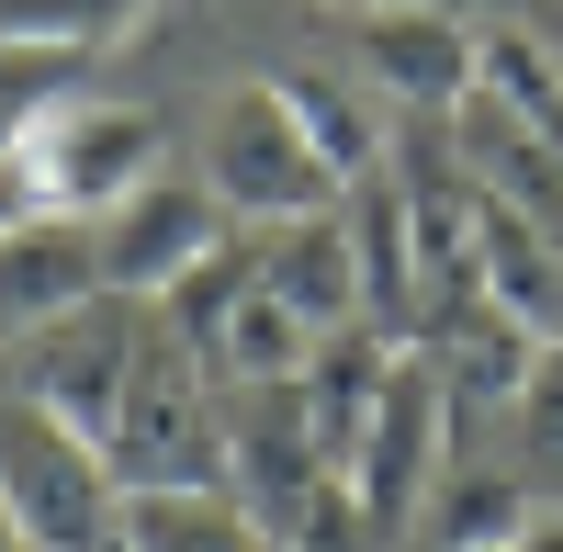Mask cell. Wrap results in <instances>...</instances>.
Returning a JSON list of instances; mask_svg holds the SVG:
<instances>
[{
  "label": "cell",
  "mask_w": 563,
  "mask_h": 552,
  "mask_svg": "<svg viewBox=\"0 0 563 552\" xmlns=\"http://www.w3.org/2000/svg\"><path fill=\"white\" fill-rule=\"evenodd\" d=\"M23 395L102 451V474L124 496H180V485H225V395L192 350L169 339L158 305L135 294H90L57 316L45 339H23Z\"/></svg>",
  "instance_id": "6da1fadb"
},
{
  "label": "cell",
  "mask_w": 563,
  "mask_h": 552,
  "mask_svg": "<svg viewBox=\"0 0 563 552\" xmlns=\"http://www.w3.org/2000/svg\"><path fill=\"white\" fill-rule=\"evenodd\" d=\"M203 192H214V214H238L249 238H271V225L339 214L350 180L316 158V135L294 124V102H282L271 79H238V90H214V124H203Z\"/></svg>",
  "instance_id": "7a4b0ae2"
},
{
  "label": "cell",
  "mask_w": 563,
  "mask_h": 552,
  "mask_svg": "<svg viewBox=\"0 0 563 552\" xmlns=\"http://www.w3.org/2000/svg\"><path fill=\"white\" fill-rule=\"evenodd\" d=\"M0 496H12L34 552H102L124 530V485L102 474V451H90L57 406H34L23 384L0 395Z\"/></svg>",
  "instance_id": "3957f363"
},
{
  "label": "cell",
  "mask_w": 563,
  "mask_h": 552,
  "mask_svg": "<svg viewBox=\"0 0 563 552\" xmlns=\"http://www.w3.org/2000/svg\"><path fill=\"white\" fill-rule=\"evenodd\" d=\"M440 474H451V395L429 373V350H395L384 406H372V429L350 451V508H361V530L384 541V552H406L417 519H429V496H440Z\"/></svg>",
  "instance_id": "277c9868"
},
{
  "label": "cell",
  "mask_w": 563,
  "mask_h": 552,
  "mask_svg": "<svg viewBox=\"0 0 563 552\" xmlns=\"http://www.w3.org/2000/svg\"><path fill=\"white\" fill-rule=\"evenodd\" d=\"M158 169H169V124L147 102H68V113H45L34 147H23L34 214H79V225H102L113 203H135Z\"/></svg>",
  "instance_id": "5b68a950"
},
{
  "label": "cell",
  "mask_w": 563,
  "mask_h": 552,
  "mask_svg": "<svg viewBox=\"0 0 563 552\" xmlns=\"http://www.w3.org/2000/svg\"><path fill=\"white\" fill-rule=\"evenodd\" d=\"M225 395V496L271 530V541H294L305 508L339 474H327V451H316V406H305V373L294 384H214Z\"/></svg>",
  "instance_id": "8992f818"
},
{
  "label": "cell",
  "mask_w": 563,
  "mask_h": 552,
  "mask_svg": "<svg viewBox=\"0 0 563 552\" xmlns=\"http://www.w3.org/2000/svg\"><path fill=\"white\" fill-rule=\"evenodd\" d=\"M417 350H429V373H440V395H451V429H462V418H507L519 384L541 373V339L474 283V271L417 305Z\"/></svg>",
  "instance_id": "52a82bcc"
},
{
  "label": "cell",
  "mask_w": 563,
  "mask_h": 552,
  "mask_svg": "<svg viewBox=\"0 0 563 552\" xmlns=\"http://www.w3.org/2000/svg\"><path fill=\"white\" fill-rule=\"evenodd\" d=\"M90 238H102V294H135V305H169L180 283H192V271L238 238V225L214 214V192L203 180H147V192L135 203H113L102 225H90Z\"/></svg>",
  "instance_id": "ba28073f"
},
{
  "label": "cell",
  "mask_w": 563,
  "mask_h": 552,
  "mask_svg": "<svg viewBox=\"0 0 563 552\" xmlns=\"http://www.w3.org/2000/svg\"><path fill=\"white\" fill-rule=\"evenodd\" d=\"M474 45H485V23H462V12H350V57L384 79L417 124H451L462 113Z\"/></svg>",
  "instance_id": "9c48e42d"
},
{
  "label": "cell",
  "mask_w": 563,
  "mask_h": 552,
  "mask_svg": "<svg viewBox=\"0 0 563 552\" xmlns=\"http://www.w3.org/2000/svg\"><path fill=\"white\" fill-rule=\"evenodd\" d=\"M90 294H102V238L79 214H23L0 238V339H45Z\"/></svg>",
  "instance_id": "30bf717a"
},
{
  "label": "cell",
  "mask_w": 563,
  "mask_h": 552,
  "mask_svg": "<svg viewBox=\"0 0 563 552\" xmlns=\"http://www.w3.org/2000/svg\"><path fill=\"white\" fill-rule=\"evenodd\" d=\"M271 294L305 316V339L327 350L339 328H361V260H350V214H305V225H271L260 238Z\"/></svg>",
  "instance_id": "8fae6325"
},
{
  "label": "cell",
  "mask_w": 563,
  "mask_h": 552,
  "mask_svg": "<svg viewBox=\"0 0 563 552\" xmlns=\"http://www.w3.org/2000/svg\"><path fill=\"white\" fill-rule=\"evenodd\" d=\"M530 519H541V496L507 463H462V474H440V496H429V519H417L406 552H519Z\"/></svg>",
  "instance_id": "7c38bea8"
},
{
  "label": "cell",
  "mask_w": 563,
  "mask_h": 552,
  "mask_svg": "<svg viewBox=\"0 0 563 552\" xmlns=\"http://www.w3.org/2000/svg\"><path fill=\"white\" fill-rule=\"evenodd\" d=\"M135 552H282L225 485H180V496H124V530Z\"/></svg>",
  "instance_id": "4fadbf2b"
},
{
  "label": "cell",
  "mask_w": 563,
  "mask_h": 552,
  "mask_svg": "<svg viewBox=\"0 0 563 552\" xmlns=\"http://www.w3.org/2000/svg\"><path fill=\"white\" fill-rule=\"evenodd\" d=\"M90 45H0V158H23L45 113L90 102Z\"/></svg>",
  "instance_id": "5bb4252c"
},
{
  "label": "cell",
  "mask_w": 563,
  "mask_h": 552,
  "mask_svg": "<svg viewBox=\"0 0 563 552\" xmlns=\"http://www.w3.org/2000/svg\"><path fill=\"white\" fill-rule=\"evenodd\" d=\"M271 90H282V102H294V124L316 135V158L339 169V180H361V169H384V124H372V113L350 102L339 79H316V68H271Z\"/></svg>",
  "instance_id": "9a60e30c"
},
{
  "label": "cell",
  "mask_w": 563,
  "mask_h": 552,
  "mask_svg": "<svg viewBox=\"0 0 563 552\" xmlns=\"http://www.w3.org/2000/svg\"><path fill=\"white\" fill-rule=\"evenodd\" d=\"M507 474H519L541 508H563V339L541 350V373L507 406Z\"/></svg>",
  "instance_id": "2e32d148"
},
{
  "label": "cell",
  "mask_w": 563,
  "mask_h": 552,
  "mask_svg": "<svg viewBox=\"0 0 563 552\" xmlns=\"http://www.w3.org/2000/svg\"><path fill=\"white\" fill-rule=\"evenodd\" d=\"M135 23H147V0H0V45H90V57H113Z\"/></svg>",
  "instance_id": "e0dca14e"
},
{
  "label": "cell",
  "mask_w": 563,
  "mask_h": 552,
  "mask_svg": "<svg viewBox=\"0 0 563 552\" xmlns=\"http://www.w3.org/2000/svg\"><path fill=\"white\" fill-rule=\"evenodd\" d=\"M339 12H462V23H563L552 0H339Z\"/></svg>",
  "instance_id": "ac0fdd59"
},
{
  "label": "cell",
  "mask_w": 563,
  "mask_h": 552,
  "mask_svg": "<svg viewBox=\"0 0 563 552\" xmlns=\"http://www.w3.org/2000/svg\"><path fill=\"white\" fill-rule=\"evenodd\" d=\"M23 214H34V180H23V158H0V238H12Z\"/></svg>",
  "instance_id": "d6986e66"
},
{
  "label": "cell",
  "mask_w": 563,
  "mask_h": 552,
  "mask_svg": "<svg viewBox=\"0 0 563 552\" xmlns=\"http://www.w3.org/2000/svg\"><path fill=\"white\" fill-rule=\"evenodd\" d=\"M519 552H563V508H541V519H530V541H519Z\"/></svg>",
  "instance_id": "ffe728a7"
},
{
  "label": "cell",
  "mask_w": 563,
  "mask_h": 552,
  "mask_svg": "<svg viewBox=\"0 0 563 552\" xmlns=\"http://www.w3.org/2000/svg\"><path fill=\"white\" fill-rule=\"evenodd\" d=\"M0 552H34V541H23V519H12V496H0Z\"/></svg>",
  "instance_id": "44dd1931"
},
{
  "label": "cell",
  "mask_w": 563,
  "mask_h": 552,
  "mask_svg": "<svg viewBox=\"0 0 563 552\" xmlns=\"http://www.w3.org/2000/svg\"><path fill=\"white\" fill-rule=\"evenodd\" d=\"M102 552H135V541H102Z\"/></svg>",
  "instance_id": "7402d4cb"
}]
</instances>
